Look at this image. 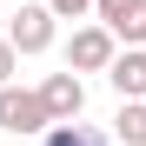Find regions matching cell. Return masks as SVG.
Listing matches in <instances>:
<instances>
[{
	"label": "cell",
	"instance_id": "6da1fadb",
	"mask_svg": "<svg viewBox=\"0 0 146 146\" xmlns=\"http://www.w3.org/2000/svg\"><path fill=\"white\" fill-rule=\"evenodd\" d=\"M113 60H119V40L93 20V27H73V40H66V73H113Z\"/></svg>",
	"mask_w": 146,
	"mask_h": 146
},
{
	"label": "cell",
	"instance_id": "7a4b0ae2",
	"mask_svg": "<svg viewBox=\"0 0 146 146\" xmlns=\"http://www.w3.org/2000/svg\"><path fill=\"white\" fill-rule=\"evenodd\" d=\"M0 126L7 133H53V113H46V100H40V86L27 93V86H0Z\"/></svg>",
	"mask_w": 146,
	"mask_h": 146
},
{
	"label": "cell",
	"instance_id": "3957f363",
	"mask_svg": "<svg viewBox=\"0 0 146 146\" xmlns=\"http://www.w3.org/2000/svg\"><path fill=\"white\" fill-rule=\"evenodd\" d=\"M53 7H46V0H27V7H20L13 20H7V40L20 46V60H27V53H46V46H53Z\"/></svg>",
	"mask_w": 146,
	"mask_h": 146
},
{
	"label": "cell",
	"instance_id": "277c9868",
	"mask_svg": "<svg viewBox=\"0 0 146 146\" xmlns=\"http://www.w3.org/2000/svg\"><path fill=\"white\" fill-rule=\"evenodd\" d=\"M40 100H46V113H53V126H73V119L86 113V86H80V73H46Z\"/></svg>",
	"mask_w": 146,
	"mask_h": 146
},
{
	"label": "cell",
	"instance_id": "5b68a950",
	"mask_svg": "<svg viewBox=\"0 0 146 146\" xmlns=\"http://www.w3.org/2000/svg\"><path fill=\"white\" fill-rule=\"evenodd\" d=\"M93 20H100L113 40H126V46L146 40V0H100V7H93Z\"/></svg>",
	"mask_w": 146,
	"mask_h": 146
},
{
	"label": "cell",
	"instance_id": "8992f818",
	"mask_svg": "<svg viewBox=\"0 0 146 146\" xmlns=\"http://www.w3.org/2000/svg\"><path fill=\"white\" fill-rule=\"evenodd\" d=\"M106 80H113V93H119V100H146V46H126V53L113 60V73H106Z\"/></svg>",
	"mask_w": 146,
	"mask_h": 146
},
{
	"label": "cell",
	"instance_id": "52a82bcc",
	"mask_svg": "<svg viewBox=\"0 0 146 146\" xmlns=\"http://www.w3.org/2000/svg\"><path fill=\"white\" fill-rule=\"evenodd\" d=\"M113 139H119V146H146V100H119V113H113Z\"/></svg>",
	"mask_w": 146,
	"mask_h": 146
},
{
	"label": "cell",
	"instance_id": "ba28073f",
	"mask_svg": "<svg viewBox=\"0 0 146 146\" xmlns=\"http://www.w3.org/2000/svg\"><path fill=\"white\" fill-rule=\"evenodd\" d=\"M40 146H113V139H106L100 126H80V119H73V126H53Z\"/></svg>",
	"mask_w": 146,
	"mask_h": 146
},
{
	"label": "cell",
	"instance_id": "9c48e42d",
	"mask_svg": "<svg viewBox=\"0 0 146 146\" xmlns=\"http://www.w3.org/2000/svg\"><path fill=\"white\" fill-rule=\"evenodd\" d=\"M13 73H20V46L0 33V86H13Z\"/></svg>",
	"mask_w": 146,
	"mask_h": 146
},
{
	"label": "cell",
	"instance_id": "30bf717a",
	"mask_svg": "<svg viewBox=\"0 0 146 146\" xmlns=\"http://www.w3.org/2000/svg\"><path fill=\"white\" fill-rule=\"evenodd\" d=\"M46 7H53L60 20H80V13H93V7H100V0H46Z\"/></svg>",
	"mask_w": 146,
	"mask_h": 146
}]
</instances>
